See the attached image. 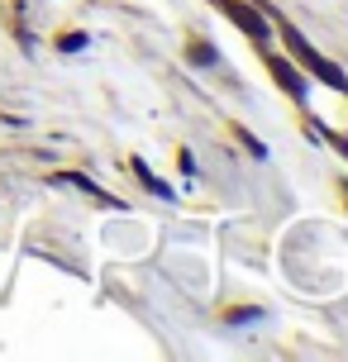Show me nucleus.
<instances>
[{
	"instance_id": "obj_1",
	"label": "nucleus",
	"mask_w": 348,
	"mask_h": 362,
	"mask_svg": "<svg viewBox=\"0 0 348 362\" xmlns=\"http://www.w3.org/2000/svg\"><path fill=\"white\" fill-rule=\"evenodd\" d=\"M215 5H220L224 15L234 19L238 29H243V34L253 38V43H267V34H272V29H267V19L257 15V10H248V5H243V0H215Z\"/></svg>"
},
{
	"instance_id": "obj_2",
	"label": "nucleus",
	"mask_w": 348,
	"mask_h": 362,
	"mask_svg": "<svg viewBox=\"0 0 348 362\" xmlns=\"http://www.w3.org/2000/svg\"><path fill=\"white\" fill-rule=\"evenodd\" d=\"M267 67H272V81H277L282 90H286V95L306 100V81H301V72H296V67L286 62V57H267Z\"/></svg>"
},
{
	"instance_id": "obj_3",
	"label": "nucleus",
	"mask_w": 348,
	"mask_h": 362,
	"mask_svg": "<svg viewBox=\"0 0 348 362\" xmlns=\"http://www.w3.org/2000/svg\"><path fill=\"white\" fill-rule=\"evenodd\" d=\"M129 167H134V172L144 177V186H148V191H153V196H172V186H167V181H158V177H153V172H148L144 163H139V158H134V163H129Z\"/></svg>"
},
{
	"instance_id": "obj_4",
	"label": "nucleus",
	"mask_w": 348,
	"mask_h": 362,
	"mask_svg": "<svg viewBox=\"0 0 348 362\" xmlns=\"http://www.w3.org/2000/svg\"><path fill=\"white\" fill-rule=\"evenodd\" d=\"M186 53H191V62H201V67H215V62H220V57H215V48H210V43H191V48H186Z\"/></svg>"
},
{
	"instance_id": "obj_5",
	"label": "nucleus",
	"mask_w": 348,
	"mask_h": 362,
	"mask_svg": "<svg viewBox=\"0 0 348 362\" xmlns=\"http://www.w3.org/2000/svg\"><path fill=\"white\" fill-rule=\"evenodd\" d=\"M238 139H243V148H248V153H253V158H267V148L257 144L253 134H243V129H238Z\"/></svg>"
}]
</instances>
